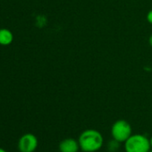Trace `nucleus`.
I'll use <instances>...</instances> for the list:
<instances>
[{
  "label": "nucleus",
  "instance_id": "f257e3e1",
  "mask_svg": "<svg viewBox=\"0 0 152 152\" xmlns=\"http://www.w3.org/2000/svg\"><path fill=\"white\" fill-rule=\"evenodd\" d=\"M78 141L80 149L83 152H97L102 148L104 138L98 130L87 129L80 134Z\"/></svg>",
  "mask_w": 152,
  "mask_h": 152
},
{
  "label": "nucleus",
  "instance_id": "f03ea898",
  "mask_svg": "<svg viewBox=\"0 0 152 152\" xmlns=\"http://www.w3.org/2000/svg\"><path fill=\"white\" fill-rule=\"evenodd\" d=\"M125 152H148L151 149L149 139L143 134H132L124 143Z\"/></svg>",
  "mask_w": 152,
  "mask_h": 152
},
{
  "label": "nucleus",
  "instance_id": "7ed1b4c3",
  "mask_svg": "<svg viewBox=\"0 0 152 152\" xmlns=\"http://www.w3.org/2000/svg\"><path fill=\"white\" fill-rule=\"evenodd\" d=\"M132 134V129L130 123L124 119H119L115 121L111 126L112 139L124 143L127 139Z\"/></svg>",
  "mask_w": 152,
  "mask_h": 152
},
{
  "label": "nucleus",
  "instance_id": "20e7f679",
  "mask_svg": "<svg viewBox=\"0 0 152 152\" xmlns=\"http://www.w3.org/2000/svg\"><path fill=\"white\" fill-rule=\"evenodd\" d=\"M38 144V138L33 133H25L19 139L18 149L20 152H34Z\"/></svg>",
  "mask_w": 152,
  "mask_h": 152
},
{
  "label": "nucleus",
  "instance_id": "39448f33",
  "mask_svg": "<svg viewBox=\"0 0 152 152\" xmlns=\"http://www.w3.org/2000/svg\"><path fill=\"white\" fill-rule=\"evenodd\" d=\"M60 152H78L80 145L78 140L73 138H66L60 141L58 146Z\"/></svg>",
  "mask_w": 152,
  "mask_h": 152
},
{
  "label": "nucleus",
  "instance_id": "423d86ee",
  "mask_svg": "<svg viewBox=\"0 0 152 152\" xmlns=\"http://www.w3.org/2000/svg\"><path fill=\"white\" fill-rule=\"evenodd\" d=\"M14 40L13 32L7 28L0 29V45L1 46H9Z\"/></svg>",
  "mask_w": 152,
  "mask_h": 152
},
{
  "label": "nucleus",
  "instance_id": "0eeeda50",
  "mask_svg": "<svg viewBox=\"0 0 152 152\" xmlns=\"http://www.w3.org/2000/svg\"><path fill=\"white\" fill-rule=\"evenodd\" d=\"M120 145H121V142L115 140V139H112L111 140L108 141V143L107 145V149L108 152H116V151H118Z\"/></svg>",
  "mask_w": 152,
  "mask_h": 152
},
{
  "label": "nucleus",
  "instance_id": "6e6552de",
  "mask_svg": "<svg viewBox=\"0 0 152 152\" xmlns=\"http://www.w3.org/2000/svg\"><path fill=\"white\" fill-rule=\"evenodd\" d=\"M146 19H147V22L152 25V9L148 12V14L146 15Z\"/></svg>",
  "mask_w": 152,
  "mask_h": 152
},
{
  "label": "nucleus",
  "instance_id": "1a4fd4ad",
  "mask_svg": "<svg viewBox=\"0 0 152 152\" xmlns=\"http://www.w3.org/2000/svg\"><path fill=\"white\" fill-rule=\"evenodd\" d=\"M148 44H149V46L152 48V34L148 37Z\"/></svg>",
  "mask_w": 152,
  "mask_h": 152
},
{
  "label": "nucleus",
  "instance_id": "9d476101",
  "mask_svg": "<svg viewBox=\"0 0 152 152\" xmlns=\"http://www.w3.org/2000/svg\"><path fill=\"white\" fill-rule=\"evenodd\" d=\"M149 142H150V147H151V149H152V136L149 138Z\"/></svg>",
  "mask_w": 152,
  "mask_h": 152
},
{
  "label": "nucleus",
  "instance_id": "9b49d317",
  "mask_svg": "<svg viewBox=\"0 0 152 152\" xmlns=\"http://www.w3.org/2000/svg\"><path fill=\"white\" fill-rule=\"evenodd\" d=\"M0 152H7L5 148H0Z\"/></svg>",
  "mask_w": 152,
  "mask_h": 152
},
{
  "label": "nucleus",
  "instance_id": "f8f14e48",
  "mask_svg": "<svg viewBox=\"0 0 152 152\" xmlns=\"http://www.w3.org/2000/svg\"><path fill=\"white\" fill-rule=\"evenodd\" d=\"M148 152H152V149H150V150H149Z\"/></svg>",
  "mask_w": 152,
  "mask_h": 152
}]
</instances>
